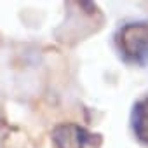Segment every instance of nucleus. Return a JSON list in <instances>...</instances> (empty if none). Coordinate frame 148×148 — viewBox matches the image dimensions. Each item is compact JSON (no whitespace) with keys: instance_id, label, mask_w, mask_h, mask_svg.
I'll return each instance as SVG.
<instances>
[{"instance_id":"f257e3e1","label":"nucleus","mask_w":148,"mask_h":148,"mask_svg":"<svg viewBox=\"0 0 148 148\" xmlns=\"http://www.w3.org/2000/svg\"><path fill=\"white\" fill-rule=\"evenodd\" d=\"M115 45L120 58L131 64L148 63V21L125 23L115 33Z\"/></svg>"},{"instance_id":"f03ea898","label":"nucleus","mask_w":148,"mask_h":148,"mask_svg":"<svg viewBox=\"0 0 148 148\" xmlns=\"http://www.w3.org/2000/svg\"><path fill=\"white\" fill-rule=\"evenodd\" d=\"M51 139L56 148H86L92 143V134L80 124L61 122L54 125Z\"/></svg>"},{"instance_id":"7ed1b4c3","label":"nucleus","mask_w":148,"mask_h":148,"mask_svg":"<svg viewBox=\"0 0 148 148\" xmlns=\"http://www.w3.org/2000/svg\"><path fill=\"white\" fill-rule=\"evenodd\" d=\"M131 131L141 146L148 148V94L139 98L131 110Z\"/></svg>"}]
</instances>
